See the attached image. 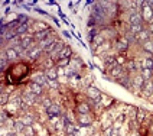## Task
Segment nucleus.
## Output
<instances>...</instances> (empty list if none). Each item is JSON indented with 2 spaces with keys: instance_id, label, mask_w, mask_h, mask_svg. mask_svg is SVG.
<instances>
[{
  "instance_id": "1",
  "label": "nucleus",
  "mask_w": 153,
  "mask_h": 136,
  "mask_svg": "<svg viewBox=\"0 0 153 136\" xmlns=\"http://www.w3.org/2000/svg\"><path fill=\"white\" fill-rule=\"evenodd\" d=\"M142 17H143V22H149V23L153 22V7H150L146 1L142 9Z\"/></svg>"
},
{
  "instance_id": "2",
  "label": "nucleus",
  "mask_w": 153,
  "mask_h": 136,
  "mask_svg": "<svg viewBox=\"0 0 153 136\" xmlns=\"http://www.w3.org/2000/svg\"><path fill=\"white\" fill-rule=\"evenodd\" d=\"M87 97L88 99H93V100H98L100 102V99H101V91L97 88V87H94V85H90L88 88H87Z\"/></svg>"
},
{
  "instance_id": "3",
  "label": "nucleus",
  "mask_w": 153,
  "mask_h": 136,
  "mask_svg": "<svg viewBox=\"0 0 153 136\" xmlns=\"http://www.w3.org/2000/svg\"><path fill=\"white\" fill-rule=\"evenodd\" d=\"M128 25L130 26H136V25H143V17H142V13L139 12H133L130 17H128Z\"/></svg>"
},
{
  "instance_id": "4",
  "label": "nucleus",
  "mask_w": 153,
  "mask_h": 136,
  "mask_svg": "<svg viewBox=\"0 0 153 136\" xmlns=\"http://www.w3.org/2000/svg\"><path fill=\"white\" fill-rule=\"evenodd\" d=\"M102 62H104V65L111 69V68H114L117 65V60H116V55H102Z\"/></svg>"
},
{
  "instance_id": "5",
  "label": "nucleus",
  "mask_w": 153,
  "mask_h": 136,
  "mask_svg": "<svg viewBox=\"0 0 153 136\" xmlns=\"http://www.w3.org/2000/svg\"><path fill=\"white\" fill-rule=\"evenodd\" d=\"M22 99H25V102L29 103V104H35V103H39V102H41V97H39V96H36V94H33L32 91L23 93Z\"/></svg>"
},
{
  "instance_id": "6",
  "label": "nucleus",
  "mask_w": 153,
  "mask_h": 136,
  "mask_svg": "<svg viewBox=\"0 0 153 136\" xmlns=\"http://www.w3.org/2000/svg\"><path fill=\"white\" fill-rule=\"evenodd\" d=\"M110 75L113 77V78H116V80L121 78V77L124 75V67L117 64L114 68H111V69H110Z\"/></svg>"
},
{
  "instance_id": "7",
  "label": "nucleus",
  "mask_w": 153,
  "mask_h": 136,
  "mask_svg": "<svg viewBox=\"0 0 153 136\" xmlns=\"http://www.w3.org/2000/svg\"><path fill=\"white\" fill-rule=\"evenodd\" d=\"M128 41H127V38L124 36V38H120L119 41L116 42V49L119 52H126L128 49Z\"/></svg>"
},
{
  "instance_id": "8",
  "label": "nucleus",
  "mask_w": 153,
  "mask_h": 136,
  "mask_svg": "<svg viewBox=\"0 0 153 136\" xmlns=\"http://www.w3.org/2000/svg\"><path fill=\"white\" fill-rule=\"evenodd\" d=\"M76 122L79 126H91L93 125V119L90 117V114H78Z\"/></svg>"
},
{
  "instance_id": "9",
  "label": "nucleus",
  "mask_w": 153,
  "mask_h": 136,
  "mask_svg": "<svg viewBox=\"0 0 153 136\" xmlns=\"http://www.w3.org/2000/svg\"><path fill=\"white\" fill-rule=\"evenodd\" d=\"M76 111H78V114H90L91 113V106L88 103L81 102L76 106Z\"/></svg>"
},
{
  "instance_id": "10",
  "label": "nucleus",
  "mask_w": 153,
  "mask_h": 136,
  "mask_svg": "<svg viewBox=\"0 0 153 136\" xmlns=\"http://www.w3.org/2000/svg\"><path fill=\"white\" fill-rule=\"evenodd\" d=\"M35 42V36L32 35H23V36H20V45L23 46V48H29L30 45H33Z\"/></svg>"
},
{
  "instance_id": "11",
  "label": "nucleus",
  "mask_w": 153,
  "mask_h": 136,
  "mask_svg": "<svg viewBox=\"0 0 153 136\" xmlns=\"http://www.w3.org/2000/svg\"><path fill=\"white\" fill-rule=\"evenodd\" d=\"M143 93L146 97H152L153 96V80H146L143 87H142Z\"/></svg>"
},
{
  "instance_id": "12",
  "label": "nucleus",
  "mask_w": 153,
  "mask_h": 136,
  "mask_svg": "<svg viewBox=\"0 0 153 136\" xmlns=\"http://www.w3.org/2000/svg\"><path fill=\"white\" fill-rule=\"evenodd\" d=\"M46 113H48L49 117H61V116H62V114H61V107L58 104H52L51 107L46 110Z\"/></svg>"
},
{
  "instance_id": "13",
  "label": "nucleus",
  "mask_w": 153,
  "mask_h": 136,
  "mask_svg": "<svg viewBox=\"0 0 153 136\" xmlns=\"http://www.w3.org/2000/svg\"><path fill=\"white\" fill-rule=\"evenodd\" d=\"M116 81H117L120 85H123L124 88H127V90H130V88L133 87V80H131L130 77H127V75H123L121 78L116 80Z\"/></svg>"
},
{
  "instance_id": "14",
  "label": "nucleus",
  "mask_w": 153,
  "mask_h": 136,
  "mask_svg": "<svg viewBox=\"0 0 153 136\" xmlns=\"http://www.w3.org/2000/svg\"><path fill=\"white\" fill-rule=\"evenodd\" d=\"M32 81H33V83H38V84H41V85L48 84V78L45 75V72H38V74H35V75L32 77Z\"/></svg>"
},
{
  "instance_id": "15",
  "label": "nucleus",
  "mask_w": 153,
  "mask_h": 136,
  "mask_svg": "<svg viewBox=\"0 0 153 136\" xmlns=\"http://www.w3.org/2000/svg\"><path fill=\"white\" fill-rule=\"evenodd\" d=\"M149 39H150V32H149L147 29H143L139 35H136V42L145 43L146 41H149Z\"/></svg>"
},
{
  "instance_id": "16",
  "label": "nucleus",
  "mask_w": 153,
  "mask_h": 136,
  "mask_svg": "<svg viewBox=\"0 0 153 136\" xmlns=\"http://www.w3.org/2000/svg\"><path fill=\"white\" fill-rule=\"evenodd\" d=\"M51 29H48V31H42V32H36V34L33 35L35 36V41H38V42H42V41H45V39H48L49 38V35H51Z\"/></svg>"
},
{
  "instance_id": "17",
  "label": "nucleus",
  "mask_w": 153,
  "mask_h": 136,
  "mask_svg": "<svg viewBox=\"0 0 153 136\" xmlns=\"http://www.w3.org/2000/svg\"><path fill=\"white\" fill-rule=\"evenodd\" d=\"M29 88H30V91H32V93L36 94V96H39V97H41L42 93H43V85L38 84V83H33V81L29 84Z\"/></svg>"
},
{
  "instance_id": "18",
  "label": "nucleus",
  "mask_w": 153,
  "mask_h": 136,
  "mask_svg": "<svg viewBox=\"0 0 153 136\" xmlns=\"http://www.w3.org/2000/svg\"><path fill=\"white\" fill-rule=\"evenodd\" d=\"M45 75L48 80H58V75H59V71L56 68H48L45 71Z\"/></svg>"
},
{
  "instance_id": "19",
  "label": "nucleus",
  "mask_w": 153,
  "mask_h": 136,
  "mask_svg": "<svg viewBox=\"0 0 153 136\" xmlns=\"http://www.w3.org/2000/svg\"><path fill=\"white\" fill-rule=\"evenodd\" d=\"M42 54V49L39 46H35V48H30V51L27 52V55L30 57V60H38Z\"/></svg>"
},
{
  "instance_id": "20",
  "label": "nucleus",
  "mask_w": 153,
  "mask_h": 136,
  "mask_svg": "<svg viewBox=\"0 0 153 136\" xmlns=\"http://www.w3.org/2000/svg\"><path fill=\"white\" fill-rule=\"evenodd\" d=\"M133 80V87H136V88H142L143 87V84H145V78L142 77V74H137L134 78H131Z\"/></svg>"
},
{
  "instance_id": "21",
  "label": "nucleus",
  "mask_w": 153,
  "mask_h": 136,
  "mask_svg": "<svg viewBox=\"0 0 153 136\" xmlns=\"http://www.w3.org/2000/svg\"><path fill=\"white\" fill-rule=\"evenodd\" d=\"M4 54L7 55L9 61H13V60H16L17 57H19V54H17V51H16V49H15V48H7V49L4 51Z\"/></svg>"
},
{
  "instance_id": "22",
  "label": "nucleus",
  "mask_w": 153,
  "mask_h": 136,
  "mask_svg": "<svg viewBox=\"0 0 153 136\" xmlns=\"http://www.w3.org/2000/svg\"><path fill=\"white\" fill-rule=\"evenodd\" d=\"M65 132H67V135H75L76 126L72 123V122H68V123L65 125Z\"/></svg>"
},
{
  "instance_id": "23",
  "label": "nucleus",
  "mask_w": 153,
  "mask_h": 136,
  "mask_svg": "<svg viewBox=\"0 0 153 136\" xmlns=\"http://www.w3.org/2000/svg\"><path fill=\"white\" fill-rule=\"evenodd\" d=\"M27 31H29V25H27V23H22V25L17 26L16 34H17V36H23Z\"/></svg>"
},
{
  "instance_id": "24",
  "label": "nucleus",
  "mask_w": 153,
  "mask_h": 136,
  "mask_svg": "<svg viewBox=\"0 0 153 136\" xmlns=\"http://www.w3.org/2000/svg\"><path fill=\"white\" fill-rule=\"evenodd\" d=\"M25 129H26V125L22 120H16V122H15V132H16V133L25 132Z\"/></svg>"
},
{
  "instance_id": "25",
  "label": "nucleus",
  "mask_w": 153,
  "mask_h": 136,
  "mask_svg": "<svg viewBox=\"0 0 153 136\" xmlns=\"http://www.w3.org/2000/svg\"><path fill=\"white\" fill-rule=\"evenodd\" d=\"M69 62H71V58H59V60L56 61V68H65V67H68Z\"/></svg>"
},
{
  "instance_id": "26",
  "label": "nucleus",
  "mask_w": 153,
  "mask_h": 136,
  "mask_svg": "<svg viewBox=\"0 0 153 136\" xmlns=\"http://www.w3.org/2000/svg\"><path fill=\"white\" fill-rule=\"evenodd\" d=\"M71 55H72V49L65 45V48H64L59 54V58H71Z\"/></svg>"
},
{
  "instance_id": "27",
  "label": "nucleus",
  "mask_w": 153,
  "mask_h": 136,
  "mask_svg": "<svg viewBox=\"0 0 153 136\" xmlns=\"http://www.w3.org/2000/svg\"><path fill=\"white\" fill-rule=\"evenodd\" d=\"M142 46H143V49H145L146 52H149V54L153 55V41L152 39H149V41H146L145 43H142Z\"/></svg>"
},
{
  "instance_id": "28",
  "label": "nucleus",
  "mask_w": 153,
  "mask_h": 136,
  "mask_svg": "<svg viewBox=\"0 0 153 136\" xmlns=\"http://www.w3.org/2000/svg\"><path fill=\"white\" fill-rule=\"evenodd\" d=\"M145 28H143V25H136V26H130V31H128V34H131V35H139L142 31H143Z\"/></svg>"
},
{
  "instance_id": "29",
  "label": "nucleus",
  "mask_w": 153,
  "mask_h": 136,
  "mask_svg": "<svg viewBox=\"0 0 153 136\" xmlns=\"http://www.w3.org/2000/svg\"><path fill=\"white\" fill-rule=\"evenodd\" d=\"M142 69V77L145 78V80H152V77H153V71L152 69H147V68H140Z\"/></svg>"
},
{
  "instance_id": "30",
  "label": "nucleus",
  "mask_w": 153,
  "mask_h": 136,
  "mask_svg": "<svg viewBox=\"0 0 153 136\" xmlns=\"http://www.w3.org/2000/svg\"><path fill=\"white\" fill-rule=\"evenodd\" d=\"M146 114H149L146 110H142V109H140V110H137V114H136L137 122H139V123H143L145 119H146Z\"/></svg>"
},
{
  "instance_id": "31",
  "label": "nucleus",
  "mask_w": 153,
  "mask_h": 136,
  "mask_svg": "<svg viewBox=\"0 0 153 136\" xmlns=\"http://www.w3.org/2000/svg\"><path fill=\"white\" fill-rule=\"evenodd\" d=\"M93 42L95 43V46H101L102 43L105 42V39H104V36H102L101 34H98V35H97V36H95V38L93 39Z\"/></svg>"
},
{
  "instance_id": "32",
  "label": "nucleus",
  "mask_w": 153,
  "mask_h": 136,
  "mask_svg": "<svg viewBox=\"0 0 153 136\" xmlns=\"http://www.w3.org/2000/svg\"><path fill=\"white\" fill-rule=\"evenodd\" d=\"M7 62H9L7 55L6 54H1V57H0V68H1V71H3V68L7 65Z\"/></svg>"
},
{
  "instance_id": "33",
  "label": "nucleus",
  "mask_w": 153,
  "mask_h": 136,
  "mask_svg": "<svg viewBox=\"0 0 153 136\" xmlns=\"http://www.w3.org/2000/svg\"><path fill=\"white\" fill-rule=\"evenodd\" d=\"M20 120H22V122L25 123L26 126H32V123H33V119H32V117H30L29 114H25V116H23V117H22Z\"/></svg>"
},
{
  "instance_id": "34",
  "label": "nucleus",
  "mask_w": 153,
  "mask_h": 136,
  "mask_svg": "<svg viewBox=\"0 0 153 136\" xmlns=\"http://www.w3.org/2000/svg\"><path fill=\"white\" fill-rule=\"evenodd\" d=\"M143 68H147V69H152L153 71V58H146L145 60V64H143Z\"/></svg>"
},
{
  "instance_id": "35",
  "label": "nucleus",
  "mask_w": 153,
  "mask_h": 136,
  "mask_svg": "<svg viewBox=\"0 0 153 136\" xmlns=\"http://www.w3.org/2000/svg\"><path fill=\"white\" fill-rule=\"evenodd\" d=\"M35 29H36V32H42V31H48L49 28L46 25H43V23H38V22H36V23H35Z\"/></svg>"
},
{
  "instance_id": "36",
  "label": "nucleus",
  "mask_w": 153,
  "mask_h": 136,
  "mask_svg": "<svg viewBox=\"0 0 153 136\" xmlns=\"http://www.w3.org/2000/svg\"><path fill=\"white\" fill-rule=\"evenodd\" d=\"M127 69L128 71H136L137 69V65H136V61L134 60H130V61H127Z\"/></svg>"
},
{
  "instance_id": "37",
  "label": "nucleus",
  "mask_w": 153,
  "mask_h": 136,
  "mask_svg": "<svg viewBox=\"0 0 153 136\" xmlns=\"http://www.w3.org/2000/svg\"><path fill=\"white\" fill-rule=\"evenodd\" d=\"M7 102H9V94L7 93H1V96H0V104L4 106V104H7Z\"/></svg>"
},
{
  "instance_id": "38",
  "label": "nucleus",
  "mask_w": 153,
  "mask_h": 136,
  "mask_svg": "<svg viewBox=\"0 0 153 136\" xmlns=\"http://www.w3.org/2000/svg\"><path fill=\"white\" fill-rule=\"evenodd\" d=\"M48 85L52 87V88H58L59 84H58V80H48Z\"/></svg>"
},
{
  "instance_id": "39",
  "label": "nucleus",
  "mask_w": 153,
  "mask_h": 136,
  "mask_svg": "<svg viewBox=\"0 0 153 136\" xmlns=\"http://www.w3.org/2000/svg\"><path fill=\"white\" fill-rule=\"evenodd\" d=\"M42 104H43V107H45L46 110H48V109H49V107L52 106V103H51V100H49V99H43V100H42Z\"/></svg>"
},
{
  "instance_id": "40",
  "label": "nucleus",
  "mask_w": 153,
  "mask_h": 136,
  "mask_svg": "<svg viewBox=\"0 0 153 136\" xmlns=\"http://www.w3.org/2000/svg\"><path fill=\"white\" fill-rule=\"evenodd\" d=\"M0 120H1V123L7 120V113H6V111H1V114H0Z\"/></svg>"
},
{
  "instance_id": "41",
  "label": "nucleus",
  "mask_w": 153,
  "mask_h": 136,
  "mask_svg": "<svg viewBox=\"0 0 153 136\" xmlns=\"http://www.w3.org/2000/svg\"><path fill=\"white\" fill-rule=\"evenodd\" d=\"M116 60H117V64H119V65H123V64L126 62V58H123V57H116Z\"/></svg>"
},
{
  "instance_id": "42",
  "label": "nucleus",
  "mask_w": 153,
  "mask_h": 136,
  "mask_svg": "<svg viewBox=\"0 0 153 136\" xmlns=\"http://www.w3.org/2000/svg\"><path fill=\"white\" fill-rule=\"evenodd\" d=\"M149 32H150V35L153 34V22L150 23V26H149Z\"/></svg>"
},
{
  "instance_id": "43",
  "label": "nucleus",
  "mask_w": 153,
  "mask_h": 136,
  "mask_svg": "<svg viewBox=\"0 0 153 136\" xmlns=\"http://www.w3.org/2000/svg\"><path fill=\"white\" fill-rule=\"evenodd\" d=\"M6 136H16V132H10V133H7Z\"/></svg>"
},
{
  "instance_id": "44",
  "label": "nucleus",
  "mask_w": 153,
  "mask_h": 136,
  "mask_svg": "<svg viewBox=\"0 0 153 136\" xmlns=\"http://www.w3.org/2000/svg\"><path fill=\"white\" fill-rule=\"evenodd\" d=\"M68 136H75V135H68Z\"/></svg>"
},
{
  "instance_id": "45",
  "label": "nucleus",
  "mask_w": 153,
  "mask_h": 136,
  "mask_svg": "<svg viewBox=\"0 0 153 136\" xmlns=\"http://www.w3.org/2000/svg\"><path fill=\"white\" fill-rule=\"evenodd\" d=\"M134 136H140V135H134Z\"/></svg>"
}]
</instances>
